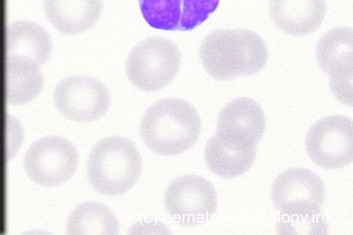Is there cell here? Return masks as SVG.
<instances>
[{
    "mask_svg": "<svg viewBox=\"0 0 353 235\" xmlns=\"http://www.w3.org/2000/svg\"><path fill=\"white\" fill-rule=\"evenodd\" d=\"M265 126V116L261 106L250 98H239L221 111L216 133L236 144L256 147Z\"/></svg>",
    "mask_w": 353,
    "mask_h": 235,
    "instance_id": "7c38bea8",
    "label": "cell"
},
{
    "mask_svg": "<svg viewBox=\"0 0 353 235\" xmlns=\"http://www.w3.org/2000/svg\"><path fill=\"white\" fill-rule=\"evenodd\" d=\"M6 50L8 56H20L44 66L53 51L52 40L48 32L37 23L18 21L7 30Z\"/></svg>",
    "mask_w": 353,
    "mask_h": 235,
    "instance_id": "e0dca14e",
    "label": "cell"
},
{
    "mask_svg": "<svg viewBox=\"0 0 353 235\" xmlns=\"http://www.w3.org/2000/svg\"><path fill=\"white\" fill-rule=\"evenodd\" d=\"M54 98L57 108L64 117L79 122L101 119L112 103L107 87L95 78L84 76L61 81L55 89Z\"/></svg>",
    "mask_w": 353,
    "mask_h": 235,
    "instance_id": "9c48e42d",
    "label": "cell"
},
{
    "mask_svg": "<svg viewBox=\"0 0 353 235\" xmlns=\"http://www.w3.org/2000/svg\"><path fill=\"white\" fill-rule=\"evenodd\" d=\"M103 0H46L45 11L51 24L65 35L83 34L99 21Z\"/></svg>",
    "mask_w": 353,
    "mask_h": 235,
    "instance_id": "5bb4252c",
    "label": "cell"
},
{
    "mask_svg": "<svg viewBox=\"0 0 353 235\" xmlns=\"http://www.w3.org/2000/svg\"><path fill=\"white\" fill-rule=\"evenodd\" d=\"M181 54L172 41L151 37L138 44L126 63L127 75L138 89L152 93L169 85L178 74Z\"/></svg>",
    "mask_w": 353,
    "mask_h": 235,
    "instance_id": "277c9868",
    "label": "cell"
},
{
    "mask_svg": "<svg viewBox=\"0 0 353 235\" xmlns=\"http://www.w3.org/2000/svg\"><path fill=\"white\" fill-rule=\"evenodd\" d=\"M270 16L283 32L304 36L315 32L326 13L325 0H270Z\"/></svg>",
    "mask_w": 353,
    "mask_h": 235,
    "instance_id": "4fadbf2b",
    "label": "cell"
},
{
    "mask_svg": "<svg viewBox=\"0 0 353 235\" xmlns=\"http://www.w3.org/2000/svg\"><path fill=\"white\" fill-rule=\"evenodd\" d=\"M43 87V76L37 62L20 56H8L6 98L9 104L26 105L41 94Z\"/></svg>",
    "mask_w": 353,
    "mask_h": 235,
    "instance_id": "2e32d148",
    "label": "cell"
},
{
    "mask_svg": "<svg viewBox=\"0 0 353 235\" xmlns=\"http://www.w3.org/2000/svg\"><path fill=\"white\" fill-rule=\"evenodd\" d=\"M165 205L179 223L195 225L208 221L218 208L216 190L205 178L187 175L172 181L166 190Z\"/></svg>",
    "mask_w": 353,
    "mask_h": 235,
    "instance_id": "ba28073f",
    "label": "cell"
},
{
    "mask_svg": "<svg viewBox=\"0 0 353 235\" xmlns=\"http://www.w3.org/2000/svg\"><path fill=\"white\" fill-rule=\"evenodd\" d=\"M256 148L238 144L216 133L209 139L205 149V159L215 175L227 179L245 174L254 162Z\"/></svg>",
    "mask_w": 353,
    "mask_h": 235,
    "instance_id": "9a60e30c",
    "label": "cell"
},
{
    "mask_svg": "<svg viewBox=\"0 0 353 235\" xmlns=\"http://www.w3.org/2000/svg\"><path fill=\"white\" fill-rule=\"evenodd\" d=\"M200 60L205 71L219 81L260 72L268 60L264 41L248 30H218L209 34L200 47Z\"/></svg>",
    "mask_w": 353,
    "mask_h": 235,
    "instance_id": "6da1fadb",
    "label": "cell"
},
{
    "mask_svg": "<svg viewBox=\"0 0 353 235\" xmlns=\"http://www.w3.org/2000/svg\"><path fill=\"white\" fill-rule=\"evenodd\" d=\"M141 12L154 29L190 32L205 22L220 0H139Z\"/></svg>",
    "mask_w": 353,
    "mask_h": 235,
    "instance_id": "8fae6325",
    "label": "cell"
},
{
    "mask_svg": "<svg viewBox=\"0 0 353 235\" xmlns=\"http://www.w3.org/2000/svg\"><path fill=\"white\" fill-rule=\"evenodd\" d=\"M201 128L200 116L190 103L167 98L155 102L145 111L140 131L152 152L172 156L191 148L198 141Z\"/></svg>",
    "mask_w": 353,
    "mask_h": 235,
    "instance_id": "7a4b0ae2",
    "label": "cell"
},
{
    "mask_svg": "<svg viewBox=\"0 0 353 235\" xmlns=\"http://www.w3.org/2000/svg\"><path fill=\"white\" fill-rule=\"evenodd\" d=\"M119 223L106 205L86 201L77 205L71 212L67 223L68 234H106L119 233Z\"/></svg>",
    "mask_w": 353,
    "mask_h": 235,
    "instance_id": "ac0fdd59",
    "label": "cell"
},
{
    "mask_svg": "<svg viewBox=\"0 0 353 235\" xmlns=\"http://www.w3.org/2000/svg\"><path fill=\"white\" fill-rule=\"evenodd\" d=\"M352 30L340 27L325 34L319 41L316 60L329 77V85L336 98L347 106L352 104Z\"/></svg>",
    "mask_w": 353,
    "mask_h": 235,
    "instance_id": "30bf717a",
    "label": "cell"
},
{
    "mask_svg": "<svg viewBox=\"0 0 353 235\" xmlns=\"http://www.w3.org/2000/svg\"><path fill=\"white\" fill-rule=\"evenodd\" d=\"M142 170V158L135 145L121 136L105 138L92 150L88 175L100 194L118 196L129 191Z\"/></svg>",
    "mask_w": 353,
    "mask_h": 235,
    "instance_id": "3957f363",
    "label": "cell"
},
{
    "mask_svg": "<svg viewBox=\"0 0 353 235\" xmlns=\"http://www.w3.org/2000/svg\"><path fill=\"white\" fill-rule=\"evenodd\" d=\"M272 199L281 214L300 220L313 221L321 214L325 188L320 177L303 168L281 172L274 180Z\"/></svg>",
    "mask_w": 353,
    "mask_h": 235,
    "instance_id": "5b68a950",
    "label": "cell"
},
{
    "mask_svg": "<svg viewBox=\"0 0 353 235\" xmlns=\"http://www.w3.org/2000/svg\"><path fill=\"white\" fill-rule=\"evenodd\" d=\"M305 147L311 160L321 168L334 170L350 165L353 157L352 120L342 115L319 120L306 135Z\"/></svg>",
    "mask_w": 353,
    "mask_h": 235,
    "instance_id": "52a82bcc",
    "label": "cell"
},
{
    "mask_svg": "<svg viewBox=\"0 0 353 235\" xmlns=\"http://www.w3.org/2000/svg\"><path fill=\"white\" fill-rule=\"evenodd\" d=\"M78 165L77 148L60 136H49L37 141L29 148L24 161L30 178L47 187L68 181L76 173Z\"/></svg>",
    "mask_w": 353,
    "mask_h": 235,
    "instance_id": "8992f818",
    "label": "cell"
}]
</instances>
